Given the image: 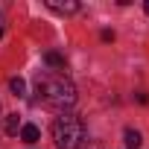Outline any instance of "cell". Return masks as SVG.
<instances>
[{
	"label": "cell",
	"instance_id": "obj_1",
	"mask_svg": "<svg viewBox=\"0 0 149 149\" xmlns=\"http://www.w3.org/2000/svg\"><path fill=\"white\" fill-rule=\"evenodd\" d=\"M35 94L44 105L64 111L76 102V85H73L61 70H41L35 76Z\"/></svg>",
	"mask_w": 149,
	"mask_h": 149
},
{
	"label": "cell",
	"instance_id": "obj_2",
	"mask_svg": "<svg viewBox=\"0 0 149 149\" xmlns=\"http://www.w3.org/2000/svg\"><path fill=\"white\" fill-rule=\"evenodd\" d=\"M53 140L58 149H79V143L85 140V123L73 114H61L53 123Z\"/></svg>",
	"mask_w": 149,
	"mask_h": 149
},
{
	"label": "cell",
	"instance_id": "obj_3",
	"mask_svg": "<svg viewBox=\"0 0 149 149\" xmlns=\"http://www.w3.org/2000/svg\"><path fill=\"white\" fill-rule=\"evenodd\" d=\"M47 6L53 9V12H61V15H73V12H79V3L76 0H47Z\"/></svg>",
	"mask_w": 149,
	"mask_h": 149
},
{
	"label": "cell",
	"instance_id": "obj_4",
	"mask_svg": "<svg viewBox=\"0 0 149 149\" xmlns=\"http://www.w3.org/2000/svg\"><path fill=\"white\" fill-rule=\"evenodd\" d=\"M38 137H41V132H38L35 123H24L21 126V140L24 143H38Z\"/></svg>",
	"mask_w": 149,
	"mask_h": 149
},
{
	"label": "cell",
	"instance_id": "obj_5",
	"mask_svg": "<svg viewBox=\"0 0 149 149\" xmlns=\"http://www.w3.org/2000/svg\"><path fill=\"white\" fill-rule=\"evenodd\" d=\"M44 61H47L50 67H56V70H64V56L56 53V50H47V53H44Z\"/></svg>",
	"mask_w": 149,
	"mask_h": 149
},
{
	"label": "cell",
	"instance_id": "obj_6",
	"mask_svg": "<svg viewBox=\"0 0 149 149\" xmlns=\"http://www.w3.org/2000/svg\"><path fill=\"white\" fill-rule=\"evenodd\" d=\"M123 137H126V149H140V143H143L140 132H134V129H126Z\"/></svg>",
	"mask_w": 149,
	"mask_h": 149
},
{
	"label": "cell",
	"instance_id": "obj_7",
	"mask_svg": "<svg viewBox=\"0 0 149 149\" xmlns=\"http://www.w3.org/2000/svg\"><path fill=\"white\" fill-rule=\"evenodd\" d=\"M9 88H12L15 97H24V94H26V82H24L21 76H12V79H9Z\"/></svg>",
	"mask_w": 149,
	"mask_h": 149
},
{
	"label": "cell",
	"instance_id": "obj_8",
	"mask_svg": "<svg viewBox=\"0 0 149 149\" xmlns=\"http://www.w3.org/2000/svg\"><path fill=\"white\" fill-rule=\"evenodd\" d=\"M21 132V120H18V114H9L6 117V134H18Z\"/></svg>",
	"mask_w": 149,
	"mask_h": 149
},
{
	"label": "cell",
	"instance_id": "obj_9",
	"mask_svg": "<svg viewBox=\"0 0 149 149\" xmlns=\"http://www.w3.org/2000/svg\"><path fill=\"white\" fill-rule=\"evenodd\" d=\"M102 41H114V32L111 29H102Z\"/></svg>",
	"mask_w": 149,
	"mask_h": 149
},
{
	"label": "cell",
	"instance_id": "obj_10",
	"mask_svg": "<svg viewBox=\"0 0 149 149\" xmlns=\"http://www.w3.org/2000/svg\"><path fill=\"white\" fill-rule=\"evenodd\" d=\"M143 9H146V15H149V0H146V3H143Z\"/></svg>",
	"mask_w": 149,
	"mask_h": 149
},
{
	"label": "cell",
	"instance_id": "obj_11",
	"mask_svg": "<svg viewBox=\"0 0 149 149\" xmlns=\"http://www.w3.org/2000/svg\"><path fill=\"white\" fill-rule=\"evenodd\" d=\"M0 38H3V26H0Z\"/></svg>",
	"mask_w": 149,
	"mask_h": 149
}]
</instances>
